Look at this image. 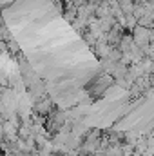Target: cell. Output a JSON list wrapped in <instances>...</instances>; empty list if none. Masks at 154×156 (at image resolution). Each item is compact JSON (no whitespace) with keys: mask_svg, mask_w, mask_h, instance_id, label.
Returning <instances> with one entry per match:
<instances>
[{"mask_svg":"<svg viewBox=\"0 0 154 156\" xmlns=\"http://www.w3.org/2000/svg\"><path fill=\"white\" fill-rule=\"evenodd\" d=\"M51 102L49 100H44V102H38L37 104V111H38L40 115H47V113H51Z\"/></svg>","mask_w":154,"mask_h":156,"instance_id":"obj_1","label":"cell"},{"mask_svg":"<svg viewBox=\"0 0 154 156\" xmlns=\"http://www.w3.org/2000/svg\"><path fill=\"white\" fill-rule=\"evenodd\" d=\"M0 156H2V154H0Z\"/></svg>","mask_w":154,"mask_h":156,"instance_id":"obj_2","label":"cell"}]
</instances>
